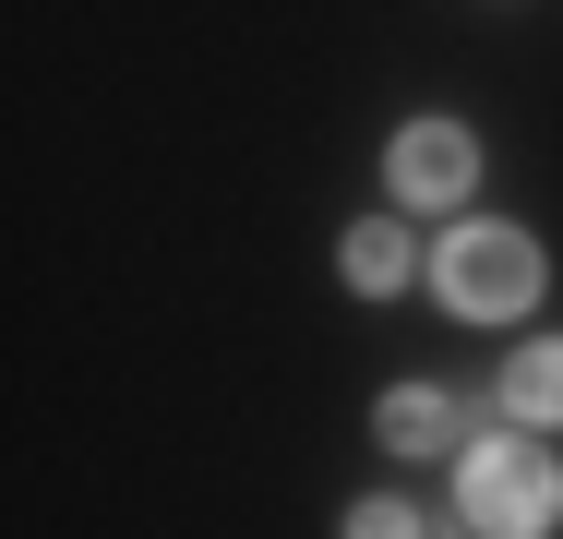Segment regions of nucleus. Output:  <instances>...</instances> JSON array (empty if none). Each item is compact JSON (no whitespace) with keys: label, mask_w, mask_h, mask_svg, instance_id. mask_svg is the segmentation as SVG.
Masks as SVG:
<instances>
[{"label":"nucleus","mask_w":563,"mask_h":539,"mask_svg":"<svg viewBox=\"0 0 563 539\" xmlns=\"http://www.w3.org/2000/svg\"><path fill=\"white\" fill-rule=\"evenodd\" d=\"M455 516H467V528H492V539H528V528H552V516H563V468L540 455V443H479V455H467Z\"/></svg>","instance_id":"nucleus-1"},{"label":"nucleus","mask_w":563,"mask_h":539,"mask_svg":"<svg viewBox=\"0 0 563 539\" xmlns=\"http://www.w3.org/2000/svg\"><path fill=\"white\" fill-rule=\"evenodd\" d=\"M432 276H444V300L467 323H504V312L540 300V252H528V228H455Z\"/></svg>","instance_id":"nucleus-2"},{"label":"nucleus","mask_w":563,"mask_h":539,"mask_svg":"<svg viewBox=\"0 0 563 539\" xmlns=\"http://www.w3.org/2000/svg\"><path fill=\"white\" fill-rule=\"evenodd\" d=\"M467 180H479V144H467L455 120H408V132H396V193H408V205H455Z\"/></svg>","instance_id":"nucleus-3"},{"label":"nucleus","mask_w":563,"mask_h":539,"mask_svg":"<svg viewBox=\"0 0 563 539\" xmlns=\"http://www.w3.org/2000/svg\"><path fill=\"white\" fill-rule=\"evenodd\" d=\"M384 443H408V455L455 443V396H432V384H396V396H384Z\"/></svg>","instance_id":"nucleus-4"},{"label":"nucleus","mask_w":563,"mask_h":539,"mask_svg":"<svg viewBox=\"0 0 563 539\" xmlns=\"http://www.w3.org/2000/svg\"><path fill=\"white\" fill-rule=\"evenodd\" d=\"M504 408H516V420H563V348H516Z\"/></svg>","instance_id":"nucleus-5"},{"label":"nucleus","mask_w":563,"mask_h":539,"mask_svg":"<svg viewBox=\"0 0 563 539\" xmlns=\"http://www.w3.org/2000/svg\"><path fill=\"white\" fill-rule=\"evenodd\" d=\"M347 288H408V228H347Z\"/></svg>","instance_id":"nucleus-6"}]
</instances>
